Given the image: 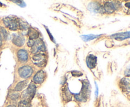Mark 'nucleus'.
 Returning a JSON list of instances; mask_svg holds the SVG:
<instances>
[{"label": "nucleus", "instance_id": "5701e85b", "mask_svg": "<svg viewBox=\"0 0 130 107\" xmlns=\"http://www.w3.org/2000/svg\"><path fill=\"white\" fill-rule=\"evenodd\" d=\"M95 86H96V91H95V96L97 97L99 95V86H98L97 84H96V82H95Z\"/></svg>", "mask_w": 130, "mask_h": 107}, {"label": "nucleus", "instance_id": "4be33fe9", "mask_svg": "<svg viewBox=\"0 0 130 107\" xmlns=\"http://www.w3.org/2000/svg\"><path fill=\"white\" fill-rule=\"evenodd\" d=\"M34 42H35V41H34V40H29V42H28V44H27L28 46L30 47H32L33 45H34Z\"/></svg>", "mask_w": 130, "mask_h": 107}, {"label": "nucleus", "instance_id": "4468645a", "mask_svg": "<svg viewBox=\"0 0 130 107\" xmlns=\"http://www.w3.org/2000/svg\"><path fill=\"white\" fill-rule=\"evenodd\" d=\"M120 85L124 91H130V83L127 79L124 78L122 79L120 82Z\"/></svg>", "mask_w": 130, "mask_h": 107}, {"label": "nucleus", "instance_id": "6ab92c4d", "mask_svg": "<svg viewBox=\"0 0 130 107\" xmlns=\"http://www.w3.org/2000/svg\"><path fill=\"white\" fill-rule=\"evenodd\" d=\"M10 98H11V99H13V100H16V99H17L18 98H19V94H18V93H11V94H10Z\"/></svg>", "mask_w": 130, "mask_h": 107}, {"label": "nucleus", "instance_id": "f3484780", "mask_svg": "<svg viewBox=\"0 0 130 107\" xmlns=\"http://www.w3.org/2000/svg\"><path fill=\"white\" fill-rule=\"evenodd\" d=\"M8 37V33L5 28L0 27V39L1 40H6Z\"/></svg>", "mask_w": 130, "mask_h": 107}, {"label": "nucleus", "instance_id": "a878e982", "mask_svg": "<svg viewBox=\"0 0 130 107\" xmlns=\"http://www.w3.org/2000/svg\"><path fill=\"white\" fill-rule=\"evenodd\" d=\"M125 6H126V7H128V8H129V9H130V2H129V3H126Z\"/></svg>", "mask_w": 130, "mask_h": 107}, {"label": "nucleus", "instance_id": "39448f33", "mask_svg": "<svg viewBox=\"0 0 130 107\" xmlns=\"http://www.w3.org/2000/svg\"><path fill=\"white\" fill-rule=\"evenodd\" d=\"M36 90V87L35 84L33 83H30L25 93H23V96H24L25 97V99H27V98H32L35 95Z\"/></svg>", "mask_w": 130, "mask_h": 107}, {"label": "nucleus", "instance_id": "9b49d317", "mask_svg": "<svg viewBox=\"0 0 130 107\" xmlns=\"http://www.w3.org/2000/svg\"><path fill=\"white\" fill-rule=\"evenodd\" d=\"M19 60L22 62H26L28 60V53L25 49H20L17 52Z\"/></svg>", "mask_w": 130, "mask_h": 107}, {"label": "nucleus", "instance_id": "423d86ee", "mask_svg": "<svg viewBox=\"0 0 130 107\" xmlns=\"http://www.w3.org/2000/svg\"><path fill=\"white\" fill-rule=\"evenodd\" d=\"M119 3H116L114 2H107L104 5V10L107 13H112L118 8Z\"/></svg>", "mask_w": 130, "mask_h": 107}, {"label": "nucleus", "instance_id": "aec40b11", "mask_svg": "<svg viewBox=\"0 0 130 107\" xmlns=\"http://www.w3.org/2000/svg\"><path fill=\"white\" fill-rule=\"evenodd\" d=\"M72 74L75 77H79L83 75V73H81L79 71H77V70H75V71L72 72Z\"/></svg>", "mask_w": 130, "mask_h": 107}, {"label": "nucleus", "instance_id": "bb28decb", "mask_svg": "<svg viewBox=\"0 0 130 107\" xmlns=\"http://www.w3.org/2000/svg\"><path fill=\"white\" fill-rule=\"evenodd\" d=\"M1 45H2V40H1V39H0V47H1Z\"/></svg>", "mask_w": 130, "mask_h": 107}, {"label": "nucleus", "instance_id": "6e6552de", "mask_svg": "<svg viewBox=\"0 0 130 107\" xmlns=\"http://www.w3.org/2000/svg\"><path fill=\"white\" fill-rule=\"evenodd\" d=\"M96 62H97V58L93 54H90L86 57V65L90 69H93L95 67L96 65Z\"/></svg>", "mask_w": 130, "mask_h": 107}, {"label": "nucleus", "instance_id": "9d476101", "mask_svg": "<svg viewBox=\"0 0 130 107\" xmlns=\"http://www.w3.org/2000/svg\"><path fill=\"white\" fill-rule=\"evenodd\" d=\"M45 79V73L43 70H39L34 75L33 81L36 84H41Z\"/></svg>", "mask_w": 130, "mask_h": 107}, {"label": "nucleus", "instance_id": "f8f14e48", "mask_svg": "<svg viewBox=\"0 0 130 107\" xmlns=\"http://www.w3.org/2000/svg\"><path fill=\"white\" fill-rule=\"evenodd\" d=\"M28 36H29L30 40H35L39 38V33L36 29L33 28H30L28 30Z\"/></svg>", "mask_w": 130, "mask_h": 107}, {"label": "nucleus", "instance_id": "cd10ccee", "mask_svg": "<svg viewBox=\"0 0 130 107\" xmlns=\"http://www.w3.org/2000/svg\"><path fill=\"white\" fill-rule=\"evenodd\" d=\"M7 107H15V106H14V105H9V106H8Z\"/></svg>", "mask_w": 130, "mask_h": 107}, {"label": "nucleus", "instance_id": "a211bd4d", "mask_svg": "<svg viewBox=\"0 0 130 107\" xmlns=\"http://www.w3.org/2000/svg\"><path fill=\"white\" fill-rule=\"evenodd\" d=\"M29 105V101L27 99H24L19 103V107H28Z\"/></svg>", "mask_w": 130, "mask_h": 107}, {"label": "nucleus", "instance_id": "412c9836", "mask_svg": "<svg viewBox=\"0 0 130 107\" xmlns=\"http://www.w3.org/2000/svg\"><path fill=\"white\" fill-rule=\"evenodd\" d=\"M13 2L17 3V4L18 5H19L20 6H21V7H24V6H26L25 3L22 1H13Z\"/></svg>", "mask_w": 130, "mask_h": 107}, {"label": "nucleus", "instance_id": "f03ea898", "mask_svg": "<svg viewBox=\"0 0 130 107\" xmlns=\"http://www.w3.org/2000/svg\"><path fill=\"white\" fill-rule=\"evenodd\" d=\"M46 56L43 54H35L32 58V62L38 67H43L46 63Z\"/></svg>", "mask_w": 130, "mask_h": 107}, {"label": "nucleus", "instance_id": "1a4fd4ad", "mask_svg": "<svg viewBox=\"0 0 130 107\" xmlns=\"http://www.w3.org/2000/svg\"><path fill=\"white\" fill-rule=\"evenodd\" d=\"M110 38L116 39V40H119V41H122V40L129 39L130 31H126V32L118 33L114 34V35H112L111 36H110Z\"/></svg>", "mask_w": 130, "mask_h": 107}, {"label": "nucleus", "instance_id": "2eb2a0df", "mask_svg": "<svg viewBox=\"0 0 130 107\" xmlns=\"http://www.w3.org/2000/svg\"><path fill=\"white\" fill-rule=\"evenodd\" d=\"M101 35H93V34H89V35H81V37L85 42H88L90 40H94L97 38L100 37Z\"/></svg>", "mask_w": 130, "mask_h": 107}, {"label": "nucleus", "instance_id": "7ed1b4c3", "mask_svg": "<svg viewBox=\"0 0 130 107\" xmlns=\"http://www.w3.org/2000/svg\"><path fill=\"white\" fill-rule=\"evenodd\" d=\"M18 73L20 78L27 79L31 76L33 73V69L29 65H24L19 68Z\"/></svg>", "mask_w": 130, "mask_h": 107}, {"label": "nucleus", "instance_id": "dca6fc26", "mask_svg": "<svg viewBox=\"0 0 130 107\" xmlns=\"http://www.w3.org/2000/svg\"><path fill=\"white\" fill-rule=\"evenodd\" d=\"M27 86V81H22L19 82L15 86V91H20L23 90Z\"/></svg>", "mask_w": 130, "mask_h": 107}, {"label": "nucleus", "instance_id": "20e7f679", "mask_svg": "<svg viewBox=\"0 0 130 107\" xmlns=\"http://www.w3.org/2000/svg\"><path fill=\"white\" fill-rule=\"evenodd\" d=\"M45 50V45L41 40H38L34 42V45L32 47V52L33 54H41V52Z\"/></svg>", "mask_w": 130, "mask_h": 107}, {"label": "nucleus", "instance_id": "0eeeda50", "mask_svg": "<svg viewBox=\"0 0 130 107\" xmlns=\"http://www.w3.org/2000/svg\"><path fill=\"white\" fill-rule=\"evenodd\" d=\"M12 42L17 47H22L25 42V39L22 35L15 33L13 35Z\"/></svg>", "mask_w": 130, "mask_h": 107}, {"label": "nucleus", "instance_id": "f257e3e1", "mask_svg": "<svg viewBox=\"0 0 130 107\" xmlns=\"http://www.w3.org/2000/svg\"><path fill=\"white\" fill-rule=\"evenodd\" d=\"M3 22L6 27L11 30H17L19 28V20L13 17H6L4 18Z\"/></svg>", "mask_w": 130, "mask_h": 107}, {"label": "nucleus", "instance_id": "c85d7f7f", "mask_svg": "<svg viewBox=\"0 0 130 107\" xmlns=\"http://www.w3.org/2000/svg\"><path fill=\"white\" fill-rule=\"evenodd\" d=\"M2 3H1V2H0V6H2Z\"/></svg>", "mask_w": 130, "mask_h": 107}, {"label": "nucleus", "instance_id": "ddd939ff", "mask_svg": "<svg viewBox=\"0 0 130 107\" xmlns=\"http://www.w3.org/2000/svg\"><path fill=\"white\" fill-rule=\"evenodd\" d=\"M88 8L93 12H99L101 11V5L97 3H91L89 4Z\"/></svg>", "mask_w": 130, "mask_h": 107}, {"label": "nucleus", "instance_id": "393cba45", "mask_svg": "<svg viewBox=\"0 0 130 107\" xmlns=\"http://www.w3.org/2000/svg\"><path fill=\"white\" fill-rule=\"evenodd\" d=\"M125 75L128 76H130V70L129 69H128L127 70L125 71Z\"/></svg>", "mask_w": 130, "mask_h": 107}, {"label": "nucleus", "instance_id": "b1692460", "mask_svg": "<svg viewBox=\"0 0 130 107\" xmlns=\"http://www.w3.org/2000/svg\"><path fill=\"white\" fill-rule=\"evenodd\" d=\"M46 30H47V32H48V35H49V36L50 37L51 40H52V41L53 42H55V40H54V39H53V37L52 36V34H51V33H50V31L49 30H48V29L47 28H46Z\"/></svg>", "mask_w": 130, "mask_h": 107}]
</instances>
